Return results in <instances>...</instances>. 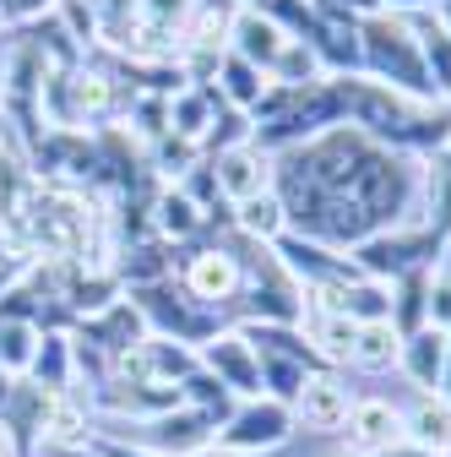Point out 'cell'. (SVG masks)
I'll return each mask as SVG.
<instances>
[{
	"label": "cell",
	"instance_id": "cb8c5ba5",
	"mask_svg": "<svg viewBox=\"0 0 451 457\" xmlns=\"http://www.w3.org/2000/svg\"><path fill=\"white\" fill-rule=\"evenodd\" d=\"M343 6H354V12H370V17H375V12H381V0H343Z\"/></svg>",
	"mask_w": 451,
	"mask_h": 457
},
{
	"label": "cell",
	"instance_id": "4fadbf2b",
	"mask_svg": "<svg viewBox=\"0 0 451 457\" xmlns=\"http://www.w3.org/2000/svg\"><path fill=\"white\" fill-rule=\"evenodd\" d=\"M240 223H245V235H256V240H283L289 212H283V202H277L272 191H261V196L240 202Z\"/></svg>",
	"mask_w": 451,
	"mask_h": 457
},
{
	"label": "cell",
	"instance_id": "8992f818",
	"mask_svg": "<svg viewBox=\"0 0 451 457\" xmlns=\"http://www.w3.org/2000/svg\"><path fill=\"white\" fill-rule=\"evenodd\" d=\"M403 441H414L435 457H451V403L440 392H419V403L403 409Z\"/></svg>",
	"mask_w": 451,
	"mask_h": 457
},
{
	"label": "cell",
	"instance_id": "277c9868",
	"mask_svg": "<svg viewBox=\"0 0 451 457\" xmlns=\"http://www.w3.org/2000/svg\"><path fill=\"white\" fill-rule=\"evenodd\" d=\"M201 360L212 365V376H217L223 386H229V392L261 397L266 376H261V354H256V343H245V332H234V337H212Z\"/></svg>",
	"mask_w": 451,
	"mask_h": 457
},
{
	"label": "cell",
	"instance_id": "d4e9b609",
	"mask_svg": "<svg viewBox=\"0 0 451 457\" xmlns=\"http://www.w3.org/2000/svg\"><path fill=\"white\" fill-rule=\"evenodd\" d=\"M440 397L451 403V354H446V376H440Z\"/></svg>",
	"mask_w": 451,
	"mask_h": 457
},
{
	"label": "cell",
	"instance_id": "8fae6325",
	"mask_svg": "<svg viewBox=\"0 0 451 457\" xmlns=\"http://www.w3.org/2000/svg\"><path fill=\"white\" fill-rule=\"evenodd\" d=\"M38 436L49 446H87V409H77L71 397L54 392L49 409H44V420H38Z\"/></svg>",
	"mask_w": 451,
	"mask_h": 457
},
{
	"label": "cell",
	"instance_id": "9a60e30c",
	"mask_svg": "<svg viewBox=\"0 0 451 457\" xmlns=\"http://www.w3.org/2000/svg\"><path fill=\"white\" fill-rule=\"evenodd\" d=\"M430 327H440V332H451V245H446V256L435 262V278H430V316H424Z\"/></svg>",
	"mask_w": 451,
	"mask_h": 457
},
{
	"label": "cell",
	"instance_id": "f1b7e54d",
	"mask_svg": "<svg viewBox=\"0 0 451 457\" xmlns=\"http://www.w3.org/2000/svg\"><path fill=\"white\" fill-rule=\"evenodd\" d=\"M414 6H424V0H414Z\"/></svg>",
	"mask_w": 451,
	"mask_h": 457
},
{
	"label": "cell",
	"instance_id": "83f0119b",
	"mask_svg": "<svg viewBox=\"0 0 451 457\" xmlns=\"http://www.w3.org/2000/svg\"><path fill=\"white\" fill-rule=\"evenodd\" d=\"M245 6H266V0H245Z\"/></svg>",
	"mask_w": 451,
	"mask_h": 457
},
{
	"label": "cell",
	"instance_id": "d6986e66",
	"mask_svg": "<svg viewBox=\"0 0 451 457\" xmlns=\"http://www.w3.org/2000/svg\"><path fill=\"white\" fill-rule=\"evenodd\" d=\"M158 212H163L158 223L168 228V235H185V228H196V207H191L180 191H175V196H163V202H158Z\"/></svg>",
	"mask_w": 451,
	"mask_h": 457
},
{
	"label": "cell",
	"instance_id": "5bb4252c",
	"mask_svg": "<svg viewBox=\"0 0 451 457\" xmlns=\"http://www.w3.org/2000/svg\"><path fill=\"white\" fill-rule=\"evenodd\" d=\"M310 71H316V49L305 38H289L283 54L272 61V82H310Z\"/></svg>",
	"mask_w": 451,
	"mask_h": 457
},
{
	"label": "cell",
	"instance_id": "ac0fdd59",
	"mask_svg": "<svg viewBox=\"0 0 451 457\" xmlns=\"http://www.w3.org/2000/svg\"><path fill=\"white\" fill-rule=\"evenodd\" d=\"M168 126H175L180 137H201V126H207V104H201L196 93L175 98V109H168Z\"/></svg>",
	"mask_w": 451,
	"mask_h": 457
},
{
	"label": "cell",
	"instance_id": "52a82bcc",
	"mask_svg": "<svg viewBox=\"0 0 451 457\" xmlns=\"http://www.w3.org/2000/svg\"><path fill=\"white\" fill-rule=\"evenodd\" d=\"M217 186H223V196H234V202H250V196H261V191H272V169H266V153L261 147H229L217 158Z\"/></svg>",
	"mask_w": 451,
	"mask_h": 457
},
{
	"label": "cell",
	"instance_id": "5b68a950",
	"mask_svg": "<svg viewBox=\"0 0 451 457\" xmlns=\"http://www.w3.org/2000/svg\"><path fill=\"white\" fill-rule=\"evenodd\" d=\"M446 354H451V332L440 327H414V337H403V370L419 392H440V376H446Z\"/></svg>",
	"mask_w": 451,
	"mask_h": 457
},
{
	"label": "cell",
	"instance_id": "ffe728a7",
	"mask_svg": "<svg viewBox=\"0 0 451 457\" xmlns=\"http://www.w3.org/2000/svg\"><path fill=\"white\" fill-rule=\"evenodd\" d=\"M185 6H191V0H142V12H147L152 28H175L185 17Z\"/></svg>",
	"mask_w": 451,
	"mask_h": 457
},
{
	"label": "cell",
	"instance_id": "484cf974",
	"mask_svg": "<svg viewBox=\"0 0 451 457\" xmlns=\"http://www.w3.org/2000/svg\"><path fill=\"white\" fill-rule=\"evenodd\" d=\"M332 457H365V452H354V446H343V452H332Z\"/></svg>",
	"mask_w": 451,
	"mask_h": 457
},
{
	"label": "cell",
	"instance_id": "7c38bea8",
	"mask_svg": "<svg viewBox=\"0 0 451 457\" xmlns=\"http://www.w3.org/2000/svg\"><path fill=\"white\" fill-rule=\"evenodd\" d=\"M354 337H359V321L354 316H343V311H321L316 321H310V343H316V354L321 360H354Z\"/></svg>",
	"mask_w": 451,
	"mask_h": 457
},
{
	"label": "cell",
	"instance_id": "2e32d148",
	"mask_svg": "<svg viewBox=\"0 0 451 457\" xmlns=\"http://www.w3.org/2000/svg\"><path fill=\"white\" fill-rule=\"evenodd\" d=\"M33 365V327L12 321L0 327V370H28Z\"/></svg>",
	"mask_w": 451,
	"mask_h": 457
},
{
	"label": "cell",
	"instance_id": "30bf717a",
	"mask_svg": "<svg viewBox=\"0 0 451 457\" xmlns=\"http://www.w3.org/2000/svg\"><path fill=\"white\" fill-rule=\"evenodd\" d=\"M403 360V327L398 321H359V337H354V365L359 370H391Z\"/></svg>",
	"mask_w": 451,
	"mask_h": 457
},
{
	"label": "cell",
	"instance_id": "44dd1931",
	"mask_svg": "<svg viewBox=\"0 0 451 457\" xmlns=\"http://www.w3.org/2000/svg\"><path fill=\"white\" fill-rule=\"evenodd\" d=\"M375 457H435V452H424V446H414V441H398V446H386V452H375Z\"/></svg>",
	"mask_w": 451,
	"mask_h": 457
},
{
	"label": "cell",
	"instance_id": "4316f807",
	"mask_svg": "<svg viewBox=\"0 0 451 457\" xmlns=\"http://www.w3.org/2000/svg\"><path fill=\"white\" fill-rule=\"evenodd\" d=\"M109 457H147V452H109Z\"/></svg>",
	"mask_w": 451,
	"mask_h": 457
},
{
	"label": "cell",
	"instance_id": "e0dca14e",
	"mask_svg": "<svg viewBox=\"0 0 451 457\" xmlns=\"http://www.w3.org/2000/svg\"><path fill=\"white\" fill-rule=\"evenodd\" d=\"M223 77H229L223 87H229L234 104H256V98H261V71H256L250 61H240V54H234V61H223Z\"/></svg>",
	"mask_w": 451,
	"mask_h": 457
},
{
	"label": "cell",
	"instance_id": "7402d4cb",
	"mask_svg": "<svg viewBox=\"0 0 451 457\" xmlns=\"http://www.w3.org/2000/svg\"><path fill=\"white\" fill-rule=\"evenodd\" d=\"M6 6H12V12H17V17H33V12H38V6H49V0H6Z\"/></svg>",
	"mask_w": 451,
	"mask_h": 457
},
{
	"label": "cell",
	"instance_id": "9c48e42d",
	"mask_svg": "<svg viewBox=\"0 0 451 457\" xmlns=\"http://www.w3.org/2000/svg\"><path fill=\"white\" fill-rule=\"evenodd\" d=\"M185 289L196 295V300H234V289H240V262L234 256H223V251H201V256H191V267H185Z\"/></svg>",
	"mask_w": 451,
	"mask_h": 457
},
{
	"label": "cell",
	"instance_id": "7a4b0ae2",
	"mask_svg": "<svg viewBox=\"0 0 451 457\" xmlns=\"http://www.w3.org/2000/svg\"><path fill=\"white\" fill-rule=\"evenodd\" d=\"M348 409H354V397H348V386L337 381V376H305L289 414L305 430H343L348 425Z\"/></svg>",
	"mask_w": 451,
	"mask_h": 457
},
{
	"label": "cell",
	"instance_id": "6da1fadb",
	"mask_svg": "<svg viewBox=\"0 0 451 457\" xmlns=\"http://www.w3.org/2000/svg\"><path fill=\"white\" fill-rule=\"evenodd\" d=\"M294 430V414L277 403V397H250L245 409L229 414V425L217 430V446L223 452H272Z\"/></svg>",
	"mask_w": 451,
	"mask_h": 457
},
{
	"label": "cell",
	"instance_id": "603a6c76",
	"mask_svg": "<svg viewBox=\"0 0 451 457\" xmlns=\"http://www.w3.org/2000/svg\"><path fill=\"white\" fill-rule=\"evenodd\" d=\"M0 457H22V452H17V436H12L6 425H0Z\"/></svg>",
	"mask_w": 451,
	"mask_h": 457
},
{
	"label": "cell",
	"instance_id": "3957f363",
	"mask_svg": "<svg viewBox=\"0 0 451 457\" xmlns=\"http://www.w3.org/2000/svg\"><path fill=\"white\" fill-rule=\"evenodd\" d=\"M348 446L375 457L386 446H398L403 441V409L398 403H386V397H354V409H348Z\"/></svg>",
	"mask_w": 451,
	"mask_h": 457
},
{
	"label": "cell",
	"instance_id": "ba28073f",
	"mask_svg": "<svg viewBox=\"0 0 451 457\" xmlns=\"http://www.w3.org/2000/svg\"><path fill=\"white\" fill-rule=\"evenodd\" d=\"M229 38H234V49H240V61H250L256 71H261V66L272 71V61H277V54H283V44H289V33L277 28L272 17H261V12H240Z\"/></svg>",
	"mask_w": 451,
	"mask_h": 457
}]
</instances>
